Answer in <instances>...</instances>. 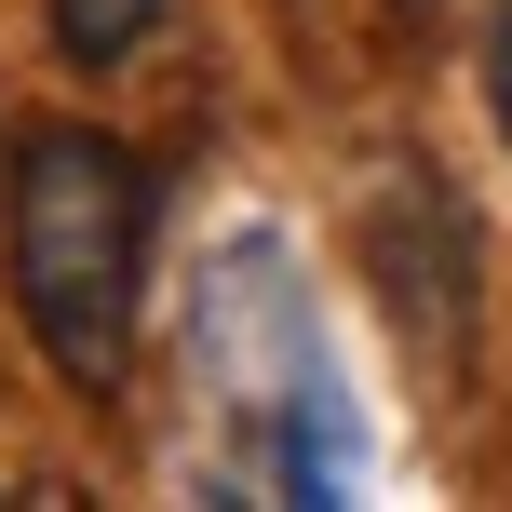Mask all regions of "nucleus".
I'll return each instance as SVG.
<instances>
[{"instance_id":"obj_1","label":"nucleus","mask_w":512,"mask_h":512,"mask_svg":"<svg viewBox=\"0 0 512 512\" xmlns=\"http://www.w3.org/2000/svg\"><path fill=\"white\" fill-rule=\"evenodd\" d=\"M149 162L95 122H41L14 135V176H0V270H14V324L41 337V364L108 405L135 364V297H149Z\"/></svg>"},{"instance_id":"obj_3","label":"nucleus","mask_w":512,"mask_h":512,"mask_svg":"<svg viewBox=\"0 0 512 512\" xmlns=\"http://www.w3.org/2000/svg\"><path fill=\"white\" fill-rule=\"evenodd\" d=\"M41 27H54L68 68H122V54L162 27V0H41Z\"/></svg>"},{"instance_id":"obj_4","label":"nucleus","mask_w":512,"mask_h":512,"mask_svg":"<svg viewBox=\"0 0 512 512\" xmlns=\"http://www.w3.org/2000/svg\"><path fill=\"white\" fill-rule=\"evenodd\" d=\"M486 95H499V135H512V0H499V41H486Z\"/></svg>"},{"instance_id":"obj_2","label":"nucleus","mask_w":512,"mask_h":512,"mask_svg":"<svg viewBox=\"0 0 512 512\" xmlns=\"http://www.w3.org/2000/svg\"><path fill=\"white\" fill-rule=\"evenodd\" d=\"M351 243H364V283L391 297V324H405V351L459 364L472 351V216H459V189L432 162H378Z\"/></svg>"}]
</instances>
